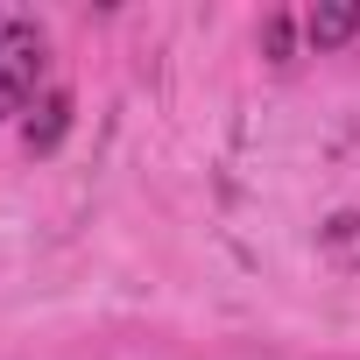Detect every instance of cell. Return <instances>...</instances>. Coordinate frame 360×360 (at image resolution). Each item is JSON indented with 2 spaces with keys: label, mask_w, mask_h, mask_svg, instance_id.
I'll return each mask as SVG.
<instances>
[{
  "label": "cell",
  "mask_w": 360,
  "mask_h": 360,
  "mask_svg": "<svg viewBox=\"0 0 360 360\" xmlns=\"http://www.w3.org/2000/svg\"><path fill=\"white\" fill-rule=\"evenodd\" d=\"M36 71H43V36L29 22H8V29H0V120L29 106Z\"/></svg>",
  "instance_id": "1"
},
{
  "label": "cell",
  "mask_w": 360,
  "mask_h": 360,
  "mask_svg": "<svg viewBox=\"0 0 360 360\" xmlns=\"http://www.w3.org/2000/svg\"><path fill=\"white\" fill-rule=\"evenodd\" d=\"M311 43L318 50H339L346 36H360V0H325V8H311Z\"/></svg>",
  "instance_id": "2"
},
{
  "label": "cell",
  "mask_w": 360,
  "mask_h": 360,
  "mask_svg": "<svg viewBox=\"0 0 360 360\" xmlns=\"http://www.w3.org/2000/svg\"><path fill=\"white\" fill-rule=\"evenodd\" d=\"M64 127H71V92H50V99L36 106V120H29V148H57Z\"/></svg>",
  "instance_id": "3"
},
{
  "label": "cell",
  "mask_w": 360,
  "mask_h": 360,
  "mask_svg": "<svg viewBox=\"0 0 360 360\" xmlns=\"http://www.w3.org/2000/svg\"><path fill=\"white\" fill-rule=\"evenodd\" d=\"M0 29H8V22H0Z\"/></svg>",
  "instance_id": "4"
}]
</instances>
